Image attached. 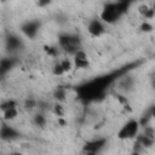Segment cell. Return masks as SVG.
<instances>
[{
    "instance_id": "obj_3",
    "label": "cell",
    "mask_w": 155,
    "mask_h": 155,
    "mask_svg": "<svg viewBox=\"0 0 155 155\" xmlns=\"http://www.w3.org/2000/svg\"><path fill=\"white\" fill-rule=\"evenodd\" d=\"M38 29H39V25L36 22H28L25 23L23 27H22V30L30 38H33L36 33H38Z\"/></svg>"
},
{
    "instance_id": "obj_9",
    "label": "cell",
    "mask_w": 155,
    "mask_h": 155,
    "mask_svg": "<svg viewBox=\"0 0 155 155\" xmlns=\"http://www.w3.org/2000/svg\"><path fill=\"white\" fill-rule=\"evenodd\" d=\"M10 155H22V154L21 153H11Z\"/></svg>"
},
{
    "instance_id": "obj_8",
    "label": "cell",
    "mask_w": 155,
    "mask_h": 155,
    "mask_svg": "<svg viewBox=\"0 0 155 155\" xmlns=\"http://www.w3.org/2000/svg\"><path fill=\"white\" fill-rule=\"evenodd\" d=\"M140 28H142V30H143V31H150V30L153 29V27H151L149 23H143Z\"/></svg>"
},
{
    "instance_id": "obj_2",
    "label": "cell",
    "mask_w": 155,
    "mask_h": 155,
    "mask_svg": "<svg viewBox=\"0 0 155 155\" xmlns=\"http://www.w3.org/2000/svg\"><path fill=\"white\" fill-rule=\"evenodd\" d=\"M88 33L93 36H99L101 34L104 33V27L102 24L101 21H97V19H93L92 22H90L88 24V28H87Z\"/></svg>"
},
{
    "instance_id": "obj_5",
    "label": "cell",
    "mask_w": 155,
    "mask_h": 155,
    "mask_svg": "<svg viewBox=\"0 0 155 155\" xmlns=\"http://www.w3.org/2000/svg\"><path fill=\"white\" fill-rule=\"evenodd\" d=\"M4 113V119L5 120H13L18 116V110L17 108H12V109H8V110H5L2 111Z\"/></svg>"
},
{
    "instance_id": "obj_6",
    "label": "cell",
    "mask_w": 155,
    "mask_h": 155,
    "mask_svg": "<svg viewBox=\"0 0 155 155\" xmlns=\"http://www.w3.org/2000/svg\"><path fill=\"white\" fill-rule=\"evenodd\" d=\"M34 124L36 125V126H40V127H42V126H45V124H46V119H45V116L44 115H35L34 116Z\"/></svg>"
},
{
    "instance_id": "obj_1",
    "label": "cell",
    "mask_w": 155,
    "mask_h": 155,
    "mask_svg": "<svg viewBox=\"0 0 155 155\" xmlns=\"http://www.w3.org/2000/svg\"><path fill=\"white\" fill-rule=\"evenodd\" d=\"M137 130H138V122L134 120H131L122 127L119 136H120V138H131L137 133Z\"/></svg>"
},
{
    "instance_id": "obj_7",
    "label": "cell",
    "mask_w": 155,
    "mask_h": 155,
    "mask_svg": "<svg viewBox=\"0 0 155 155\" xmlns=\"http://www.w3.org/2000/svg\"><path fill=\"white\" fill-rule=\"evenodd\" d=\"M61 65H62V68H63V70H64V73H67V71H69L71 68H73V63L69 61V59H62L61 62Z\"/></svg>"
},
{
    "instance_id": "obj_4",
    "label": "cell",
    "mask_w": 155,
    "mask_h": 155,
    "mask_svg": "<svg viewBox=\"0 0 155 155\" xmlns=\"http://www.w3.org/2000/svg\"><path fill=\"white\" fill-rule=\"evenodd\" d=\"M16 136H17V132L12 127H10L7 125L2 126V128H1V137H2V139H12Z\"/></svg>"
}]
</instances>
